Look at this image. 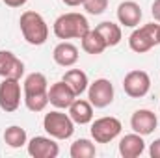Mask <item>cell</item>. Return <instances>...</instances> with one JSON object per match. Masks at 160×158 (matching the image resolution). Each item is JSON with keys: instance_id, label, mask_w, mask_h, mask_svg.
I'll use <instances>...</instances> for the list:
<instances>
[{"instance_id": "6da1fadb", "label": "cell", "mask_w": 160, "mask_h": 158, "mask_svg": "<svg viewBox=\"0 0 160 158\" xmlns=\"http://www.w3.org/2000/svg\"><path fill=\"white\" fill-rule=\"evenodd\" d=\"M52 30H54V36L58 39L65 41V39H82L91 28H89V22L84 15L71 11V13L60 15L54 21Z\"/></svg>"}, {"instance_id": "7a4b0ae2", "label": "cell", "mask_w": 160, "mask_h": 158, "mask_svg": "<svg viewBox=\"0 0 160 158\" xmlns=\"http://www.w3.org/2000/svg\"><path fill=\"white\" fill-rule=\"evenodd\" d=\"M19 26L26 43L34 47H39L48 39V26L38 11H24L19 19Z\"/></svg>"}, {"instance_id": "3957f363", "label": "cell", "mask_w": 160, "mask_h": 158, "mask_svg": "<svg viewBox=\"0 0 160 158\" xmlns=\"http://www.w3.org/2000/svg\"><path fill=\"white\" fill-rule=\"evenodd\" d=\"M43 128L54 140H69L73 136V132H75V123L69 117V114H63V112H60L56 108L54 112L45 114Z\"/></svg>"}, {"instance_id": "277c9868", "label": "cell", "mask_w": 160, "mask_h": 158, "mask_svg": "<svg viewBox=\"0 0 160 158\" xmlns=\"http://www.w3.org/2000/svg\"><path fill=\"white\" fill-rule=\"evenodd\" d=\"M158 28H160V22L158 24L149 22V24H143V26L136 28L128 37L130 50H134L138 54L149 52L155 45H158Z\"/></svg>"}, {"instance_id": "5b68a950", "label": "cell", "mask_w": 160, "mask_h": 158, "mask_svg": "<svg viewBox=\"0 0 160 158\" xmlns=\"http://www.w3.org/2000/svg\"><path fill=\"white\" fill-rule=\"evenodd\" d=\"M121 121L118 117H99L91 123V138L95 143H110L121 134Z\"/></svg>"}, {"instance_id": "8992f818", "label": "cell", "mask_w": 160, "mask_h": 158, "mask_svg": "<svg viewBox=\"0 0 160 158\" xmlns=\"http://www.w3.org/2000/svg\"><path fill=\"white\" fill-rule=\"evenodd\" d=\"M88 99L93 108H106L114 102V86L108 78H97L88 86Z\"/></svg>"}, {"instance_id": "52a82bcc", "label": "cell", "mask_w": 160, "mask_h": 158, "mask_svg": "<svg viewBox=\"0 0 160 158\" xmlns=\"http://www.w3.org/2000/svg\"><path fill=\"white\" fill-rule=\"evenodd\" d=\"M123 89L130 99H142L149 93L151 89V78L145 71H130L123 78Z\"/></svg>"}, {"instance_id": "ba28073f", "label": "cell", "mask_w": 160, "mask_h": 158, "mask_svg": "<svg viewBox=\"0 0 160 158\" xmlns=\"http://www.w3.org/2000/svg\"><path fill=\"white\" fill-rule=\"evenodd\" d=\"M21 106V84L15 78H4L0 84V108L6 114L15 112Z\"/></svg>"}, {"instance_id": "9c48e42d", "label": "cell", "mask_w": 160, "mask_h": 158, "mask_svg": "<svg viewBox=\"0 0 160 158\" xmlns=\"http://www.w3.org/2000/svg\"><path fill=\"white\" fill-rule=\"evenodd\" d=\"M26 145H28V155L34 158H56L60 155V147L50 136H36Z\"/></svg>"}, {"instance_id": "30bf717a", "label": "cell", "mask_w": 160, "mask_h": 158, "mask_svg": "<svg viewBox=\"0 0 160 158\" xmlns=\"http://www.w3.org/2000/svg\"><path fill=\"white\" fill-rule=\"evenodd\" d=\"M75 99H77L75 91H73L63 80L54 82V84L48 87V104H52V106L58 108V110H65V108H69V106L73 104Z\"/></svg>"}, {"instance_id": "8fae6325", "label": "cell", "mask_w": 160, "mask_h": 158, "mask_svg": "<svg viewBox=\"0 0 160 158\" xmlns=\"http://www.w3.org/2000/svg\"><path fill=\"white\" fill-rule=\"evenodd\" d=\"M157 125H158V119L155 116V112L145 110V108L143 110H136L132 114V117H130V128L136 134H140V136L153 134L155 128H157Z\"/></svg>"}, {"instance_id": "7c38bea8", "label": "cell", "mask_w": 160, "mask_h": 158, "mask_svg": "<svg viewBox=\"0 0 160 158\" xmlns=\"http://www.w3.org/2000/svg\"><path fill=\"white\" fill-rule=\"evenodd\" d=\"M24 75V63L9 50H0V77L21 80Z\"/></svg>"}, {"instance_id": "4fadbf2b", "label": "cell", "mask_w": 160, "mask_h": 158, "mask_svg": "<svg viewBox=\"0 0 160 158\" xmlns=\"http://www.w3.org/2000/svg\"><path fill=\"white\" fill-rule=\"evenodd\" d=\"M118 21L127 28H136L142 21V7L134 0L121 2L118 6Z\"/></svg>"}, {"instance_id": "5bb4252c", "label": "cell", "mask_w": 160, "mask_h": 158, "mask_svg": "<svg viewBox=\"0 0 160 158\" xmlns=\"http://www.w3.org/2000/svg\"><path fill=\"white\" fill-rule=\"evenodd\" d=\"M145 151V141L143 136L140 134H127L119 140V155L123 158H138Z\"/></svg>"}, {"instance_id": "9a60e30c", "label": "cell", "mask_w": 160, "mask_h": 158, "mask_svg": "<svg viewBox=\"0 0 160 158\" xmlns=\"http://www.w3.org/2000/svg\"><path fill=\"white\" fill-rule=\"evenodd\" d=\"M52 58L60 67H73L78 62V48L69 41H62L54 47Z\"/></svg>"}, {"instance_id": "2e32d148", "label": "cell", "mask_w": 160, "mask_h": 158, "mask_svg": "<svg viewBox=\"0 0 160 158\" xmlns=\"http://www.w3.org/2000/svg\"><path fill=\"white\" fill-rule=\"evenodd\" d=\"M69 117L75 125H88L93 121V104L84 99H75L69 106Z\"/></svg>"}, {"instance_id": "e0dca14e", "label": "cell", "mask_w": 160, "mask_h": 158, "mask_svg": "<svg viewBox=\"0 0 160 158\" xmlns=\"http://www.w3.org/2000/svg\"><path fill=\"white\" fill-rule=\"evenodd\" d=\"M48 93V80L43 73H30L22 82V97Z\"/></svg>"}, {"instance_id": "ac0fdd59", "label": "cell", "mask_w": 160, "mask_h": 158, "mask_svg": "<svg viewBox=\"0 0 160 158\" xmlns=\"http://www.w3.org/2000/svg\"><path fill=\"white\" fill-rule=\"evenodd\" d=\"M95 30L101 34V37L104 39L106 47H116V45H119V41L123 39L121 26L116 24V22H112V21H104V22L97 24Z\"/></svg>"}, {"instance_id": "d6986e66", "label": "cell", "mask_w": 160, "mask_h": 158, "mask_svg": "<svg viewBox=\"0 0 160 158\" xmlns=\"http://www.w3.org/2000/svg\"><path fill=\"white\" fill-rule=\"evenodd\" d=\"M63 82L75 91V95L80 97L86 89H88V86H89V82H88V75L82 71V69H69V71H65V75H63Z\"/></svg>"}, {"instance_id": "ffe728a7", "label": "cell", "mask_w": 160, "mask_h": 158, "mask_svg": "<svg viewBox=\"0 0 160 158\" xmlns=\"http://www.w3.org/2000/svg\"><path fill=\"white\" fill-rule=\"evenodd\" d=\"M106 48H108V47H106L104 39L101 37V34H99L95 28H93V30H89V32L82 37V50H84V52H88V54L97 56V54H102Z\"/></svg>"}, {"instance_id": "44dd1931", "label": "cell", "mask_w": 160, "mask_h": 158, "mask_svg": "<svg viewBox=\"0 0 160 158\" xmlns=\"http://www.w3.org/2000/svg\"><path fill=\"white\" fill-rule=\"evenodd\" d=\"M4 141L6 145H9L11 149H19L22 145L28 143V136H26V130L22 126H17V125H11L6 128L4 132Z\"/></svg>"}, {"instance_id": "7402d4cb", "label": "cell", "mask_w": 160, "mask_h": 158, "mask_svg": "<svg viewBox=\"0 0 160 158\" xmlns=\"http://www.w3.org/2000/svg\"><path fill=\"white\" fill-rule=\"evenodd\" d=\"M69 155H71V158H93L97 155V149H95V143L91 140L80 138L75 143H71Z\"/></svg>"}, {"instance_id": "603a6c76", "label": "cell", "mask_w": 160, "mask_h": 158, "mask_svg": "<svg viewBox=\"0 0 160 158\" xmlns=\"http://www.w3.org/2000/svg\"><path fill=\"white\" fill-rule=\"evenodd\" d=\"M26 108L30 112H43L47 106H48V93H43V95H32V97H22Z\"/></svg>"}, {"instance_id": "cb8c5ba5", "label": "cell", "mask_w": 160, "mask_h": 158, "mask_svg": "<svg viewBox=\"0 0 160 158\" xmlns=\"http://www.w3.org/2000/svg\"><path fill=\"white\" fill-rule=\"evenodd\" d=\"M82 6H84V9H86L89 15H101V13L106 11L108 0H86Z\"/></svg>"}, {"instance_id": "d4e9b609", "label": "cell", "mask_w": 160, "mask_h": 158, "mask_svg": "<svg viewBox=\"0 0 160 158\" xmlns=\"http://www.w3.org/2000/svg\"><path fill=\"white\" fill-rule=\"evenodd\" d=\"M149 155H151V158H160V138L151 143V147H149Z\"/></svg>"}, {"instance_id": "484cf974", "label": "cell", "mask_w": 160, "mask_h": 158, "mask_svg": "<svg viewBox=\"0 0 160 158\" xmlns=\"http://www.w3.org/2000/svg\"><path fill=\"white\" fill-rule=\"evenodd\" d=\"M151 15H153V19L160 22V0H155L153 2V6H151Z\"/></svg>"}, {"instance_id": "4316f807", "label": "cell", "mask_w": 160, "mask_h": 158, "mask_svg": "<svg viewBox=\"0 0 160 158\" xmlns=\"http://www.w3.org/2000/svg\"><path fill=\"white\" fill-rule=\"evenodd\" d=\"M6 6H9V7H22L28 0H2Z\"/></svg>"}, {"instance_id": "83f0119b", "label": "cell", "mask_w": 160, "mask_h": 158, "mask_svg": "<svg viewBox=\"0 0 160 158\" xmlns=\"http://www.w3.org/2000/svg\"><path fill=\"white\" fill-rule=\"evenodd\" d=\"M65 6H69V7H77V6H82L86 0H62Z\"/></svg>"}, {"instance_id": "f1b7e54d", "label": "cell", "mask_w": 160, "mask_h": 158, "mask_svg": "<svg viewBox=\"0 0 160 158\" xmlns=\"http://www.w3.org/2000/svg\"><path fill=\"white\" fill-rule=\"evenodd\" d=\"M158 45H160V28H158Z\"/></svg>"}]
</instances>
